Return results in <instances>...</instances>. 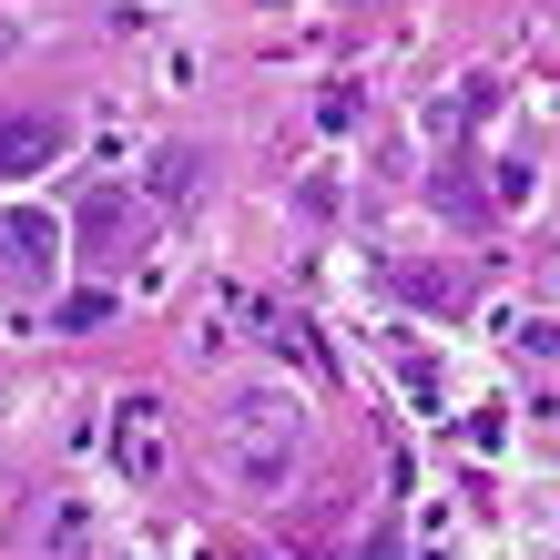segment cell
<instances>
[{
	"label": "cell",
	"mask_w": 560,
	"mask_h": 560,
	"mask_svg": "<svg viewBox=\"0 0 560 560\" xmlns=\"http://www.w3.org/2000/svg\"><path fill=\"white\" fill-rule=\"evenodd\" d=\"M295 398L285 387H235L224 398V418H214V448H224V469L235 479H255V489H276L285 479V458H295Z\"/></svg>",
	"instance_id": "1"
},
{
	"label": "cell",
	"mask_w": 560,
	"mask_h": 560,
	"mask_svg": "<svg viewBox=\"0 0 560 560\" xmlns=\"http://www.w3.org/2000/svg\"><path fill=\"white\" fill-rule=\"evenodd\" d=\"M143 245H153V205H133V194H92V205H82V255L103 276H122Z\"/></svg>",
	"instance_id": "2"
},
{
	"label": "cell",
	"mask_w": 560,
	"mask_h": 560,
	"mask_svg": "<svg viewBox=\"0 0 560 560\" xmlns=\"http://www.w3.org/2000/svg\"><path fill=\"white\" fill-rule=\"evenodd\" d=\"M72 153V122L61 113H0V184H21V174H42V163Z\"/></svg>",
	"instance_id": "3"
},
{
	"label": "cell",
	"mask_w": 560,
	"mask_h": 560,
	"mask_svg": "<svg viewBox=\"0 0 560 560\" xmlns=\"http://www.w3.org/2000/svg\"><path fill=\"white\" fill-rule=\"evenodd\" d=\"M113 469L133 479V489L163 479V398H122V418H113Z\"/></svg>",
	"instance_id": "4"
},
{
	"label": "cell",
	"mask_w": 560,
	"mask_h": 560,
	"mask_svg": "<svg viewBox=\"0 0 560 560\" xmlns=\"http://www.w3.org/2000/svg\"><path fill=\"white\" fill-rule=\"evenodd\" d=\"M51 266H61V224L0 214V285H51Z\"/></svg>",
	"instance_id": "5"
},
{
	"label": "cell",
	"mask_w": 560,
	"mask_h": 560,
	"mask_svg": "<svg viewBox=\"0 0 560 560\" xmlns=\"http://www.w3.org/2000/svg\"><path fill=\"white\" fill-rule=\"evenodd\" d=\"M194 184V153H153V194H184Z\"/></svg>",
	"instance_id": "6"
}]
</instances>
